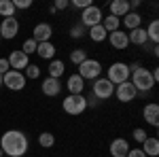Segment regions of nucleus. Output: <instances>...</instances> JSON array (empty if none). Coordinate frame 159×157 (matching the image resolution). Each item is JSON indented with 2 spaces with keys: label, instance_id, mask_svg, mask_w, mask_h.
<instances>
[{
  "label": "nucleus",
  "instance_id": "f257e3e1",
  "mask_svg": "<svg viewBox=\"0 0 159 157\" xmlns=\"http://www.w3.org/2000/svg\"><path fill=\"white\" fill-rule=\"evenodd\" d=\"M30 149V140L21 130H7L0 136V151L7 157H24Z\"/></svg>",
  "mask_w": 159,
  "mask_h": 157
},
{
  "label": "nucleus",
  "instance_id": "f03ea898",
  "mask_svg": "<svg viewBox=\"0 0 159 157\" xmlns=\"http://www.w3.org/2000/svg\"><path fill=\"white\" fill-rule=\"evenodd\" d=\"M129 76H132V79H129V83L136 87V91H138V94H144V96H147L148 91L157 85V83H155V79H153V74H151V70L144 68V66H140V68L132 70Z\"/></svg>",
  "mask_w": 159,
  "mask_h": 157
},
{
  "label": "nucleus",
  "instance_id": "7ed1b4c3",
  "mask_svg": "<svg viewBox=\"0 0 159 157\" xmlns=\"http://www.w3.org/2000/svg\"><path fill=\"white\" fill-rule=\"evenodd\" d=\"M61 109L66 115H72V117H79V115H83L87 110V102H85V96L81 94V96H68L61 100Z\"/></svg>",
  "mask_w": 159,
  "mask_h": 157
},
{
  "label": "nucleus",
  "instance_id": "20e7f679",
  "mask_svg": "<svg viewBox=\"0 0 159 157\" xmlns=\"http://www.w3.org/2000/svg\"><path fill=\"white\" fill-rule=\"evenodd\" d=\"M79 76L83 79V81H96L100 79V74H102V64L98 60H91V58H87L81 66H79Z\"/></svg>",
  "mask_w": 159,
  "mask_h": 157
},
{
  "label": "nucleus",
  "instance_id": "39448f33",
  "mask_svg": "<svg viewBox=\"0 0 159 157\" xmlns=\"http://www.w3.org/2000/svg\"><path fill=\"white\" fill-rule=\"evenodd\" d=\"M106 79H108L112 85H119V83L129 81V68H127V64H125V62H112V64L108 66Z\"/></svg>",
  "mask_w": 159,
  "mask_h": 157
},
{
  "label": "nucleus",
  "instance_id": "423d86ee",
  "mask_svg": "<svg viewBox=\"0 0 159 157\" xmlns=\"http://www.w3.org/2000/svg\"><path fill=\"white\" fill-rule=\"evenodd\" d=\"M102 19H104V13H102V9L96 7V4H89V7L83 9V13H81V24L85 25L87 30L93 28V25H100Z\"/></svg>",
  "mask_w": 159,
  "mask_h": 157
},
{
  "label": "nucleus",
  "instance_id": "0eeeda50",
  "mask_svg": "<svg viewBox=\"0 0 159 157\" xmlns=\"http://www.w3.org/2000/svg\"><path fill=\"white\" fill-rule=\"evenodd\" d=\"M28 83V79L24 76V72H17V70H9L7 74H2V87L11 89V91H21Z\"/></svg>",
  "mask_w": 159,
  "mask_h": 157
},
{
  "label": "nucleus",
  "instance_id": "6e6552de",
  "mask_svg": "<svg viewBox=\"0 0 159 157\" xmlns=\"http://www.w3.org/2000/svg\"><path fill=\"white\" fill-rule=\"evenodd\" d=\"M91 94L98 98V100H108V98H112V94H115V85L110 83L108 79H96L93 81V87H91Z\"/></svg>",
  "mask_w": 159,
  "mask_h": 157
},
{
  "label": "nucleus",
  "instance_id": "1a4fd4ad",
  "mask_svg": "<svg viewBox=\"0 0 159 157\" xmlns=\"http://www.w3.org/2000/svg\"><path fill=\"white\" fill-rule=\"evenodd\" d=\"M115 96H117V100H119V102L127 104V102H134V100H136L138 91H136V87L129 83V81H125V83L115 85Z\"/></svg>",
  "mask_w": 159,
  "mask_h": 157
},
{
  "label": "nucleus",
  "instance_id": "9d476101",
  "mask_svg": "<svg viewBox=\"0 0 159 157\" xmlns=\"http://www.w3.org/2000/svg\"><path fill=\"white\" fill-rule=\"evenodd\" d=\"M9 62V66H11V70H17V72H24L25 68H28V64H30V58L25 55L21 49H17V51H11V55L7 58Z\"/></svg>",
  "mask_w": 159,
  "mask_h": 157
},
{
  "label": "nucleus",
  "instance_id": "9b49d317",
  "mask_svg": "<svg viewBox=\"0 0 159 157\" xmlns=\"http://www.w3.org/2000/svg\"><path fill=\"white\" fill-rule=\"evenodd\" d=\"M19 34V21H17V17H7V19H2V24H0V36L7 38V40H11Z\"/></svg>",
  "mask_w": 159,
  "mask_h": 157
},
{
  "label": "nucleus",
  "instance_id": "f8f14e48",
  "mask_svg": "<svg viewBox=\"0 0 159 157\" xmlns=\"http://www.w3.org/2000/svg\"><path fill=\"white\" fill-rule=\"evenodd\" d=\"M51 36H53V28L51 24H36L34 25V30H32V38L36 40V43H49Z\"/></svg>",
  "mask_w": 159,
  "mask_h": 157
},
{
  "label": "nucleus",
  "instance_id": "ddd939ff",
  "mask_svg": "<svg viewBox=\"0 0 159 157\" xmlns=\"http://www.w3.org/2000/svg\"><path fill=\"white\" fill-rule=\"evenodd\" d=\"M40 91H43L47 98L60 96L61 94V81L60 79H51V76H47V79L43 81V85H40Z\"/></svg>",
  "mask_w": 159,
  "mask_h": 157
},
{
  "label": "nucleus",
  "instance_id": "4468645a",
  "mask_svg": "<svg viewBox=\"0 0 159 157\" xmlns=\"http://www.w3.org/2000/svg\"><path fill=\"white\" fill-rule=\"evenodd\" d=\"M106 40L110 43V47H112V49H117V51H123V49H127V47H129V40H127V32H123V30L110 32Z\"/></svg>",
  "mask_w": 159,
  "mask_h": 157
},
{
  "label": "nucleus",
  "instance_id": "2eb2a0df",
  "mask_svg": "<svg viewBox=\"0 0 159 157\" xmlns=\"http://www.w3.org/2000/svg\"><path fill=\"white\" fill-rule=\"evenodd\" d=\"M142 117H144V121H147L148 125L157 127V125H159V104H157V102L147 104V106L142 109Z\"/></svg>",
  "mask_w": 159,
  "mask_h": 157
},
{
  "label": "nucleus",
  "instance_id": "dca6fc26",
  "mask_svg": "<svg viewBox=\"0 0 159 157\" xmlns=\"http://www.w3.org/2000/svg\"><path fill=\"white\" fill-rule=\"evenodd\" d=\"M108 151H110L112 157H127V153H129V145H127L125 138H115V140L110 142Z\"/></svg>",
  "mask_w": 159,
  "mask_h": 157
},
{
  "label": "nucleus",
  "instance_id": "f3484780",
  "mask_svg": "<svg viewBox=\"0 0 159 157\" xmlns=\"http://www.w3.org/2000/svg\"><path fill=\"white\" fill-rule=\"evenodd\" d=\"M66 89L70 91V96H81V94H83V89H85V81L74 72V74L68 76V81H66Z\"/></svg>",
  "mask_w": 159,
  "mask_h": 157
},
{
  "label": "nucleus",
  "instance_id": "a211bd4d",
  "mask_svg": "<svg viewBox=\"0 0 159 157\" xmlns=\"http://www.w3.org/2000/svg\"><path fill=\"white\" fill-rule=\"evenodd\" d=\"M127 40H129V45H136V47H144V45L148 43L144 28H136V30H129V32H127Z\"/></svg>",
  "mask_w": 159,
  "mask_h": 157
},
{
  "label": "nucleus",
  "instance_id": "6ab92c4d",
  "mask_svg": "<svg viewBox=\"0 0 159 157\" xmlns=\"http://www.w3.org/2000/svg\"><path fill=\"white\" fill-rule=\"evenodd\" d=\"M108 9H110V15L112 17H125L127 13H129V4H127V0H112L108 4Z\"/></svg>",
  "mask_w": 159,
  "mask_h": 157
},
{
  "label": "nucleus",
  "instance_id": "aec40b11",
  "mask_svg": "<svg viewBox=\"0 0 159 157\" xmlns=\"http://www.w3.org/2000/svg\"><path fill=\"white\" fill-rule=\"evenodd\" d=\"M55 51H57V49H55V45H53V43H38V47H36V55L38 58H43V60H55Z\"/></svg>",
  "mask_w": 159,
  "mask_h": 157
},
{
  "label": "nucleus",
  "instance_id": "412c9836",
  "mask_svg": "<svg viewBox=\"0 0 159 157\" xmlns=\"http://www.w3.org/2000/svg\"><path fill=\"white\" fill-rule=\"evenodd\" d=\"M121 24L127 28V30H136V28H142V15L140 13L129 11L125 17H121Z\"/></svg>",
  "mask_w": 159,
  "mask_h": 157
},
{
  "label": "nucleus",
  "instance_id": "4be33fe9",
  "mask_svg": "<svg viewBox=\"0 0 159 157\" xmlns=\"http://www.w3.org/2000/svg\"><path fill=\"white\" fill-rule=\"evenodd\" d=\"M142 153L147 157H157L159 155V140L155 136H148L147 140L142 142Z\"/></svg>",
  "mask_w": 159,
  "mask_h": 157
},
{
  "label": "nucleus",
  "instance_id": "5701e85b",
  "mask_svg": "<svg viewBox=\"0 0 159 157\" xmlns=\"http://www.w3.org/2000/svg\"><path fill=\"white\" fill-rule=\"evenodd\" d=\"M47 72H49L51 79H61V74L66 72V64H64L61 60H51Z\"/></svg>",
  "mask_w": 159,
  "mask_h": 157
},
{
  "label": "nucleus",
  "instance_id": "b1692460",
  "mask_svg": "<svg viewBox=\"0 0 159 157\" xmlns=\"http://www.w3.org/2000/svg\"><path fill=\"white\" fill-rule=\"evenodd\" d=\"M87 36L91 38L93 43H104V40L108 38V32L102 28V24H100V25H93V28H89V30H87Z\"/></svg>",
  "mask_w": 159,
  "mask_h": 157
},
{
  "label": "nucleus",
  "instance_id": "393cba45",
  "mask_svg": "<svg viewBox=\"0 0 159 157\" xmlns=\"http://www.w3.org/2000/svg\"><path fill=\"white\" fill-rule=\"evenodd\" d=\"M102 28L106 30V32H117L119 28H121V19L119 17H112V15H108V17H104L102 19Z\"/></svg>",
  "mask_w": 159,
  "mask_h": 157
},
{
  "label": "nucleus",
  "instance_id": "a878e982",
  "mask_svg": "<svg viewBox=\"0 0 159 157\" xmlns=\"http://www.w3.org/2000/svg\"><path fill=\"white\" fill-rule=\"evenodd\" d=\"M144 32H147V38L153 43V45L159 43V21L157 19H153V21L148 24V28H144Z\"/></svg>",
  "mask_w": 159,
  "mask_h": 157
},
{
  "label": "nucleus",
  "instance_id": "bb28decb",
  "mask_svg": "<svg viewBox=\"0 0 159 157\" xmlns=\"http://www.w3.org/2000/svg\"><path fill=\"white\" fill-rule=\"evenodd\" d=\"M0 17L2 19L15 17V4H13V0H0Z\"/></svg>",
  "mask_w": 159,
  "mask_h": 157
},
{
  "label": "nucleus",
  "instance_id": "cd10ccee",
  "mask_svg": "<svg viewBox=\"0 0 159 157\" xmlns=\"http://www.w3.org/2000/svg\"><path fill=\"white\" fill-rule=\"evenodd\" d=\"M87 60V49H72V51H70V62H72L74 66H81V64H83V62Z\"/></svg>",
  "mask_w": 159,
  "mask_h": 157
},
{
  "label": "nucleus",
  "instance_id": "c85d7f7f",
  "mask_svg": "<svg viewBox=\"0 0 159 157\" xmlns=\"http://www.w3.org/2000/svg\"><path fill=\"white\" fill-rule=\"evenodd\" d=\"M38 145L43 146V149H51V146L55 145V136L51 132H40L38 134Z\"/></svg>",
  "mask_w": 159,
  "mask_h": 157
},
{
  "label": "nucleus",
  "instance_id": "c756f323",
  "mask_svg": "<svg viewBox=\"0 0 159 157\" xmlns=\"http://www.w3.org/2000/svg\"><path fill=\"white\" fill-rule=\"evenodd\" d=\"M24 76L30 79V81H36V79H40V68L36 64H28V68L24 70Z\"/></svg>",
  "mask_w": 159,
  "mask_h": 157
},
{
  "label": "nucleus",
  "instance_id": "7c9ffc66",
  "mask_svg": "<svg viewBox=\"0 0 159 157\" xmlns=\"http://www.w3.org/2000/svg\"><path fill=\"white\" fill-rule=\"evenodd\" d=\"M36 47H38V43L34 40V38H25V40H24V45H21V51H24L25 55L30 58L32 53H36Z\"/></svg>",
  "mask_w": 159,
  "mask_h": 157
},
{
  "label": "nucleus",
  "instance_id": "2f4dec72",
  "mask_svg": "<svg viewBox=\"0 0 159 157\" xmlns=\"http://www.w3.org/2000/svg\"><path fill=\"white\" fill-rule=\"evenodd\" d=\"M70 36H72V38H83V36H87V28L83 24H74L72 28H70Z\"/></svg>",
  "mask_w": 159,
  "mask_h": 157
},
{
  "label": "nucleus",
  "instance_id": "473e14b6",
  "mask_svg": "<svg viewBox=\"0 0 159 157\" xmlns=\"http://www.w3.org/2000/svg\"><path fill=\"white\" fill-rule=\"evenodd\" d=\"M132 136H134L136 142H140V145H142V142L148 138V136H147V130H142V127H136L134 132H132Z\"/></svg>",
  "mask_w": 159,
  "mask_h": 157
},
{
  "label": "nucleus",
  "instance_id": "72a5a7b5",
  "mask_svg": "<svg viewBox=\"0 0 159 157\" xmlns=\"http://www.w3.org/2000/svg\"><path fill=\"white\" fill-rule=\"evenodd\" d=\"M68 2H70V7H74V9H81V11H83V9H87L89 4H93L91 0H68Z\"/></svg>",
  "mask_w": 159,
  "mask_h": 157
},
{
  "label": "nucleus",
  "instance_id": "f704fd0d",
  "mask_svg": "<svg viewBox=\"0 0 159 157\" xmlns=\"http://www.w3.org/2000/svg\"><path fill=\"white\" fill-rule=\"evenodd\" d=\"M85 102H87V109H96V106L100 104V100H98L96 96H93V94H89V96H85Z\"/></svg>",
  "mask_w": 159,
  "mask_h": 157
},
{
  "label": "nucleus",
  "instance_id": "c9c22d12",
  "mask_svg": "<svg viewBox=\"0 0 159 157\" xmlns=\"http://www.w3.org/2000/svg\"><path fill=\"white\" fill-rule=\"evenodd\" d=\"M13 4H15V11L17 9H30L32 7V0H13Z\"/></svg>",
  "mask_w": 159,
  "mask_h": 157
},
{
  "label": "nucleus",
  "instance_id": "e433bc0d",
  "mask_svg": "<svg viewBox=\"0 0 159 157\" xmlns=\"http://www.w3.org/2000/svg\"><path fill=\"white\" fill-rule=\"evenodd\" d=\"M70 7V2L68 0H55V4H53V9L55 11H64V9H68Z\"/></svg>",
  "mask_w": 159,
  "mask_h": 157
},
{
  "label": "nucleus",
  "instance_id": "4c0bfd02",
  "mask_svg": "<svg viewBox=\"0 0 159 157\" xmlns=\"http://www.w3.org/2000/svg\"><path fill=\"white\" fill-rule=\"evenodd\" d=\"M9 70H11V66H9L7 58H0V74H7Z\"/></svg>",
  "mask_w": 159,
  "mask_h": 157
},
{
  "label": "nucleus",
  "instance_id": "58836bf2",
  "mask_svg": "<svg viewBox=\"0 0 159 157\" xmlns=\"http://www.w3.org/2000/svg\"><path fill=\"white\" fill-rule=\"evenodd\" d=\"M127 157H147V155L142 153V149H129V153H127Z\"/></svg>",
  "mask_w": 159,
  "mask_h": 157
},
{
  "label": "nucleus",
  "instance_id": "ea45409f",
  "mask_svg": "<svg viewBox=\"0 0 159 157\" xmlns=\"http://www.w3.org/2000/svg\"><path fill=\"white\" fill-rule=\"evenodd\" d=\"M127 4H129V11H134V13H136V9L140 7V0H129Z\"/></svg>",
  "mask_w": 159,
  "mask_h": 157
},
{
  "label": "nucleus",
  "instance_id": "a19ab883",
  "mask_svg": "<svg viewBox=\"0 0 159 157\" xmlns=\"http://www.w3.org/2000/svg\"><path fill=\"white\" fill-rule=\"evenodd\" d=\"M0 87H2V74H0Z\"/></svg>",
  "mask_w": 159,
  "mask_h": 157
},
{
  "label": "nucleus",
  "instance_id": "79ce46f5",
  "mask_svg": "<svg viewBox=\"0 0 159 157\" xmlns=\"http://www.w3.org/2000/svg\"><path fill=\"white\" fill-rule=\"evenodd\" d=\"M0 43H2V36H0Z\"/></svg>",
  "mask_w": 159,
  "mask_h": 157
},
{
  "label": "nucleus",
  "instance_id": "37998d69",
  "mask_svg": "<svg viewBox=\"0 0 159 157\" xmlns=\"http://www.w3.org/2000/svg\"><path fill=\"white\" fill-rule=\"evenodd\" d=\"M0 157H2V151H0Z\"/></svg>",
  "mask_w": 159,
  "mask_h": 157
},
{
  "label": "nucleus",
  "instance_id": "c03bdc74",
  "mask_svg": "<svg viewBox=\"0 0 159 157\" xmlns=\"http://www.w3.org/2000/svg\"><path fill=\"white\" fill-rule=\"evenodd\" d=\"M2 157H7V155H2Z\"/></svg>",
  "mask_w": 159,
  "mask_h": 157
}]
</instances>
